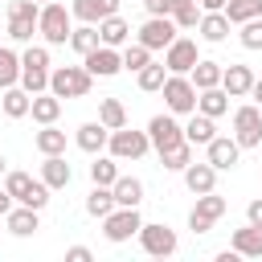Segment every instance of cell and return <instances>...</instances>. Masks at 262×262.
Here are the masks:
<instances>
[{
    "mask_svg": "<svg viewBox=\"0 0 262 262\" xmlns=\"http://www.w3.org/2000/svg\"><path fill=\"white\" fill-rule=\"evenodd\" d=\"M70 29H74V12L57 0L41 4V16H37V33L45 37V45H66L70 41Z\"/></svg>",
    "mask_w": 262,
    "mask_h": 262,
    "instance_id": "1",
    "label": "cell"
},
{
    "mask_svg": "<svg viewBox=\"0 0 262 262\" xmlns=\"http://www.w3.org/2000/svg\"><path fill=\"white\" fill-rule=\"evenodd\" d=\"M90 86H94V74L86 66H57V70H49V90L57 98H86Z\"/></svg>",
    "mask_w": 262,
    "mask_h": 262,
    "instance_id": "2",
    "label": "cell"
},
{
    "mask_svg": "<svg viewBox=\"0 0 262 262\" xmlns=\"http://www.w3.org/2000/svg\"><path fill=\"white\" fill-rule=\"evenodd\" d=\"M139 225H143L139 205H115V209L102 217V237L119 246V242H131V237L139 233Z\"/></svg>",
    "mask_w": 262,
    "mask_h": 262,
    "instance_id": "3",
    "label": "cell"
},
{
    "mask_svg": "<svg viewBox=\"0 0 262 262\" xmlns=\"http://www.w3.org/2000/svg\"><path fill=\"white\" fill-rule=\"evenodd\" d=\"M160 94H164V102H168L172 115H192L196 111V86L188 82V74H168L164 86H160Z\"/></svg>",
    "mask_w": 262,
    "mask_h": 262,
    "instance_id": "4",
    "label": "cell"
},
{
    "mask_svg": "<svg viewBox=\"0 0 262 262\" xmlns=\"http://www.w3.org/2000/svg\"><path fill=\"white\" fill-rule=\"evenodd\" d=\"M147 147H151L147 131L119 127V131H111V135H106V151H111L119 164H123V160H143V156H147Z\"/></svg>",
    "mask_w": 262,
    "mask_h": 262,
    "instance_id": "5",
    "label": "cell"
},
{
    "mask_svg": "<svg viewBox=\"0 0 262 262\" xmlns=\"http://www.w3.org/2000/svg\"><path fill=\"white\" fill-rule=\"evenodd\" d=\"M139 246H143V254H151V258H172L176 254V246H180V237H176V229H168L164 221H143L139 225Z\"/></svg>",
    "mask_w": 262,
    "mask_h": 262,
    "instance_id": "6",
    "label": "cell"
},
{
    "mask_svg": "<svg viewBox=\"0 0 262 262\" xmlns=\"http://www.w3.org/2000/svg\"><path fill=\"white\" fill-rule=\"evenodd\" d=\"M37 16H41V4L37 0H12L8 4V37L12 41H33Z\"/></svg>",
    "mask_w": 262,
    "mask_h": 262,
    "instance_id": "7",
    "label": "cell"
},
{
    "mask_svg": "<svg viewBox=\"0 0 262 262\" xmlns=\"http://www.w3.org/2000/svg\"><path fill=\"white\" fill-rule=\"evenodd\" d=\"M233 139L242 143V151L262 143V106L246 102V106H237V111H233Z\"/></svg>",
    "mask_w": 262,
    "mask_h": 262,
    "instance_id": "8",
    "label": "cell"
},
{
    "mask_svg": "<svg viewBox=\"0 0 262 262\" xmlns=\"http://www.w3.org/2000/svg\"><path fill=\"white\" fill-rule=\"evenodd\" d=\"M176 33H180V29H176V20H172V16H147V20L139 25L135 41H139V45H147V49L156 53V49H168V45L176 41Z\"/></svg>",
    "mask_w": 262,
    "mask_h": 262,
    "instance_id": "9",
    "label": "cell"
},
{
    "mask_svg": "<svg viewBox=\"0 0 262 262\" xmlns=\"http://www.w3.org/2000/svg\"><path fill=\"white\" fill-rule=\"evenodd\" d=\"M147 139H151L156 151H168V147L184 143V127L176 123L172 111H168V115H151V123H147Z\"/></svg>",
    "mask_w": 262,
    "mask_h": 262,
    "instance_id": "10",
    "label": "cell"
},
{
    "mask_svg": "<svg viewBox=\"0 0 262 262\" xmlns=\"http://www.w3.org/2000/svg\"><path fill=\"white\" fill-rule=\"evenodd\" d=\"M205 160H209L217 172H229V168H237V160H242V143H237L233 135H213V139L205 143Z\"/></svg>",
    "mask_w": 262,
    "mask_h": 262,
    "instance_id": "11",
    "label": "cell"
},
{
    "mask_svg": "<svg viewBox=\"0 0 262 262\" xmlns=\"http://www.w3.org/2000/svg\"><path fill=\"white\" fill-rule=\"evenodd\" d=\"M196 61H201V53H196V41L176 33V41L164 49V66H168V74H188Z\"/></svg>",
    "mask_w": 262,
    "mask_h": 262,
    "instance_id": "12",
    "label": "cell"
},
{
    "mask_svg": "<svg viewBox=\"0 0 262 262\" xmlns=\"http://www.w3.org/2000/svg\"><path fill=\"white\" fill-rule=\"evenodd\" d=\"M94 78H115L119 70H123V53L119 49H111V45H94L90 53H86V61H82Z\"/></svg>",
    "mask_w": 262,
    "mask_h": 262,
    "instance_id": "13",
    "label": "cell"
},
{
    "mask_svg": "<svg viewBox=\"0 0 262 262\" xmlns=\"http://www.w3.org/2000/svg\"><path fill=\"white\" fill-rule=\"evenodd\" d=\"M250 86H254V70H250V66H242V61L221 66V90H225L229 98H246Z\"/></svg>",
    "mask_w": 262,
    "mask_h": 262,
    "instance_id": "14",
    "label": "cell"
},
{
    "mask_svg": "<svg viewBox=\"0 0 262 262\" xmlns=\"http://www.w3.org/2000/svg\"><path fill=\"white\" fill-rule=\"evenodd\" d=\"M4 225H8V233H16V237H29V233H37V229H41V209L12 205V209L4 213Z\"/></svg>",
    "mask_w": 262,
    "mask_h": 262,
    "instance_id": "15",
    "label": "cell"
},
{
    "mask_svg": "<svg viewBox=\"0 0 262 262\" xmlns=\"http://www.w3.org/2000/svg\"><path fill=\"white\" fill-rule=\"evenodd\" d=\"M180 176H184V184H188V192H192V196H201V192H213V188H217V168H213L209 160H205V164H196V160H192Z\"/></svg>",
    "mask_w": 262,
    "mask_h": 262,
    "instance_id": "16",
    "label": "cell"
},
{
    "mask_svg": "<svg viewBox=\"0 0 262 262\" xmlns=\"http://www.w3.org/2000/svg\"><path fill=\"white\" fill-rule=\"evenodd\" d=\"M41 180L49 184V192H53V188H70L74 168L66 164V151H61V156H45V160H41Z\"/></svg>",
    "mask_w": 262,
    "mask_h": 262,
    "instance_id": "17",
    "label": "cell"
},
{
    "mask_svg": "<svg viewBox=\"0 0 262 262\" xmlns=\"http://www.w3.org/2000/svg\"><path fill=\"white\" fill-rule=\"evenodd\" d=\"M127 41H131V25H127L119 12L98 20V45H111V49H119V45H127Z\"/></svg>",
    "mask_w": 262,
    "mask_h": 262,
    "instance_id": "18",
    "label": "cell"
},
{
    "mask_svg": "<svg viewBox=\"0 0 262 262\" xmlns=\"http://www.w3.org/2000/svg\"><path fill=\"white\" fill-rule=\"evenodd\" d=\"M229 246L242 254V258H262V225H242V229H233V237H229Z\"/></svg>",
    "mask_w": 262,
    "mask_h": 262,
    "instance_id": "19",
    "label": "cell"
},
{
    "mask_svg": "<svg viewBox=\"0 0 262 262\" xmlns=\"http://www.w3.org/2000/svg\"><path fill=\"white\" fill-rule=\"evenodd\" d=\"M70 12H74L78 20H86V25H98L102 16H115V12H119V0H74Z\"/></svg>",
    "mask_w": 262,
    "mask_h": 262,
    "instance_id": "20",
    "label": "cell"
},
{
    "mask_svg": "<svg viewBox=\"0 0 262 262\" xmlns=\"http://www.w3.org/2000/svg\"><path fill=\"white\" fill-rule=\"evenodd\" d=\"M29 115H33V123H57L61 119V98L53 90H41V94H33Z\"/></svg>",
    "mask_w": 262,
    "mask_h": 262,
    "instance_id": "21",
    "label": "cell"
},
{
    "mask_svg": "<svg viewBox=\"0 0 262 262\" xmlns=\"http://www.w3.org/2000/svg\"><path fill=\"white\" fill-rule=\"evenodd\" d=\"M196 29H201V37L209 41V45H221L225 37H229V16L225 12H201V20H196Z\"/></svg>",
    "mask_w": 262,
    "mask_h": 262,
    "instance_id": "22",
    "label": "cell"
},
{
    "mask_svg": "<svg viewBox=\"0 0 262 262\" xmlns=\"http://www.w3.org/2000/svg\"><path fill=\"white\" fill-rule=\"evenodd\" d=\"M106 135H111V131H106V127H102V123L94 119V123H82V127H78L74 143H78V147H82L86 156H98V151L106 147Z\"/></svg>",
    "mask_w": 262,
    "mask_h": 262,
    "instance_id": "23",
    "label": "cell"
},
{
    "mask_svg": "<svg viewBox=\"0 0 262 262\" xmlns=\"http://www.w3.org/2000/svg\"><path fill=\"white\" fill-rule=\"evenodd\" d=\"M33 147H37L41 156H61V151H66V131H61L57 123H41V131L33 135Z\"/></svg>",
    "mask_w": 262,
    "mask_h": 262,
    "instance_id": "24",
    "label": "cell"
},
{
    "mask_svg": "<svg viewBox=\"0 0 262 262\" xmlns=\"http://www.w3.org/2000/svg\"><path fill=\"white\" fill-rule=\"evenodd\" d=\"M29 102H33V94L16 82V86H8L4 94H0V111L8 115V119H25L29 115Z\"/></svg>",
    "mask_w": 262,
    "mask_h": 262,
    "instance_id": "25",
    "label": "cell"
},
{
    "mask_svg": "<svg viewBox=\"0 0 262 262\" xmlns=\"http://www.w3.org/2000/svg\"><path fill=\"white\" fill-rule=\"evenodd\" d=\"M196 111L209 115V119H221L229 111V94L221 86H209V90H196Z\"/></svg>",
    "mask_w": 262,
    "mask_h": 262,
    "instance_id": "26",
    "label": "cell"
},
{
    "mask_svg": "<svg viewBox=\"0 0 262 262\" xmlns=\"http://www.w3.org/2000/svg\"><path fill=\"white\" fill-rule=\"evenodd\" d=\"M213 135H217L213 119H209V115H201V111H192V119L184 123V139H188L192 147H205V143H209Z\"/></svg>",
    "mask_w": 262,
    "mask_h": 262,
    "instance_id": "27",
    "label": "cell"
},
{
    "mask_svg": "<svg viewBox=\"0 0 262 262\" xmlns=\"http://www.w3.org/2000/svg\"><path fill=\"white\" fill-rule=\"evenodd\" d=\"M188 82L196 86V90H209V86H221V61H209V57H201L192 70H188Z\"/></svg>",
    "mask_w": 262,
    "mask_h": 262,
    "instance_id": "28",
    "label": "cell"
},
{
    "mask_svg": "<svg viewBox=\"0 0 262 262\" xmlns=\"http://www.w3.org/2000/svg\"><path fill=\"white\" fill-rule=\"evenodd\" d=\"M111 192H115V205H139L143 201V180L139 176H115Z\"/></svg>",
    "mask_w": 262,
    "mask_h": 262,
    "instance_id": "29",
    "label": "cell"
},
{
    "mask_svg": "<svg viewBox=\"0 0 262 262\" xmlns=\"http://www.w3.org/2000/svg\"><path fill=\"white\" fill-rule=\"evenodd\" d=\"M98 123H102L106 131L127 127V106H123L119 98H102V102H98Z\"/></svg>",
    "mask_w": 262,
    "mask_h": 262,
    "instance_id": "30",
    "label": "cell"
},
{
    "mask_svg": "<svg viewBox=\"0 0 262 262\" xmlns=\"http://www.w3.org/2000/svg\"><path fill=\"white\" fill-rule=\"evenodd\" d=\"M111 209H115V192H111V184H94V188H90V196H86V213L102 221Z\"/></svg>",
    "mask_w": 262,
    "mask_h": 262,
    "instance_id": "31",
    "label": "cell"
},
{
    "mask_svg": "<svg viewBox=\"0 0 262 262\" xmlns=\"http://www.w3.org/2000/svg\"><path fill=\"white\" fill-rule=\"evenodd\" d=\"M66 45H70L74 53H82V57H86V53L98 45V25H86V20H82L78 29H70V41H66Z\"/></svg>",
    "mask_w": 262,
    "mask_h": 262,
    "instance_id": "32",
    "label": "cell"
},
{
    "mask_svg": "<svg viewBox=\"0 0 262 262\" xmlns=\"http://www.w3.org/2000/svg\"><path fill=\"white\" fill-rule=\"evenodd\" d=\"M164 78H168V66H164V61H147V66L135 74V82H139L143 94H156V90L164 86Z\"/></svg>",
    "mask_w": 262,
    "mask_h": 262,
    "instance_id": "33",
    "label": "cell"
},
{
    "mask_svg": "<svg viewBox=\"0 0 262 262\" xmlns=\"http://www.w3.org/2000/svg\"><path fill=\"white\" fill-rule=\"evenodd\" d=\"M225 209H229V205H225V196H217V188H213V192H201V196H196V205H192V213L209 217L213 225L225 217Z\"/></svg>",
    "mask_w": 262,
    "mask_h": 262,
    "instance_id": "34",
    "label": "cell"
},
{
    "mask_svg": "<svg viewBox=\"0 0 262 262\" xmlns=\"http://www.w3.org/2000/svg\"><path fill=\"white\" fill-rule=\"evenodd\" d=\"M20 82V53H12L8 45H0V90Z\"/></svg>",
    "mask_w": 262,
    "mask_h": 262,
    "instance_id": "35",
    "label": "cell"
},
{
    "mask_svg": "<svg viewBox=\"0 0 262 262\" xmlns=\"http://www.w3.org/2000/svg\"><path fill=\"white\" fill-rule=\"evenodd\" d=\"M221 12L229 16V25H242V20L262 16V0H225V8H221Z\"/></svg>",
    "mask_w": 262,
    "mask_h": 262,
    "instance_id": "36",
    "label": "cell"
},
{
    "mask_svg": "<svg viewBox=\"0 0 262 262\" xmlns=\"http://www.w3.org/2000/svg\"><path fill=\"white\" fill-rule=\"evenodd\" d=\"M160 164H164L168 172H184V168L192 164V143L184 139V143H176V147H168V151H160Z\"/></svg>",
    "mask_w": 262,
    "mask_h": 262,
    "instance_id": "37",
    "label": "cell"
},
{
    "mask_svg": "<svg viewBox=\"0 0 262 262\" xmlns=\"http://www.w3.org/2000/svg\"><path fill=\"white\" fill-rule=\"evenodd\" d=\"M115 176H119V160H115V156H94L90 180H94V184H115Z\"/></svg>",
    "mask_w": 262,
    "mask_h": 262,
    "instance_id": "38",
    "label": "cell"
},
{
    "mask_svg": "<svg viewBox=\"0 0 262 262\" xmlns=\"http://www.w3.org/2000/svg\"><path fill=\"white\" fill-rule=\"evenodd\" d=\"M147 61H151V49H147V45H139V41H135V45H131V41L123 45V70L139 74V70L147 66Z\"/></svg>",
    "mask_w": 262,
    "mask_h": 262,
    "instance_id": "39",
    "label": "cell"
},
{
    "mask_svg": "<svg viewBox=\"0 0 262 262\" xmlns=\"http://www.w3.org/2000/svg\"><path fill=\"white\" fill-rule=\"evenodd\" d=\"M33 184H37V180H33L29 172H4V188H8V196H12L16 205L29 196V188H33Z\"/></svg>",
    "mask_w": 262,
    "mask_h": 262,
    "instance_id": "40",
    "label": "cell"
},
{
    "mask_svg": "<svg viewBox=\"0 0 262 262\" xmlns=\"http://www.w3.org/2000/svg\"><path fill=\"white\" fill-rule=\"evenodd\" d=\"M172 20H176L180 33H184V29H196V20H201V4H196V0H180V4L172 8Z\"/></svg>",
    "mask_w": 262,
    "mask_h": 262,
    "instance_id": "41",
    "label": "cell"
},
{
    "mask_svg": "<svg viewBox=\"0 0 262 262\" xmlns=\"http://www.w3.org/2000/svg\"><path fill=\"white\" fill-rule=\"evenodd\" d=\"M20 86L29 94H41L49 90V70H37V66H20Z\"/></svg>",
    "mask_w": 262,
    "mask_h": 262,
    "instance_id": "42",
    "label": "cell"
},
{
    "mask_svg": "<svg viewBox=\"0 0 262 262\" xmlns=\"http://www.w3.org/2000/svg\"><path fill=\"white\" fill-rule=\"evenodd\" d=\"M237 41H242V49H262V16L242 20L237 25Z\"/></svg>",
    "mask_w": 262,
    "mask_h": 262,
    "instance_id": "43",
    "label": "cell"
},
{
    "mask_svg": "<svg viewBox=\"0 0 262 262\" xmlns=\"http://www.w3.org/2000/svg\"><path fill=\"white\" fill-rule=\"evenodd\" d=\"M180 0H143V8H147V16H172V8H176Z\"/></svg>",
    "mask_w": 262,
    "mask_h": 262,
    "instance_id": "44",
    "label": "cell"
},
{
    "mask_svg": "<svg viewBox=\"0 0 262 262\" xmlns=\"http://www.w3.org/2000/svg\"><path fill=\"white\" fill-rule=\"evenodd\" d=\"M188 229H192V233H209V229H213V221H209V217H201V213H188Z\"/></svg>",
    "mask_w": 262,
    "mask_h": 262,
    "instance_id": "45",
    "label": "cell"
},
{
    "mask_svg": "<svg viewBox=\"0 0 262 262\" xmlns=\"http://www.w3.org/2000/svg\"><path fill=\"white\" fill-rule=\"evenodd\" d=\"M246 221H250V225H262V196H254V201L246 205Z\"/></svg>",
    "mask_w": 262,
    "mask_h": 262,
    "instance_id": "46",
    "label": "cell"
},
{
    "mask_svg": "<svg viewBox=\"0 0 262 262\" xmlns=\"http://www.w3.org/2000/svg\"><path fill=\"white\" fill-rule=\"evenodd\" d=\"M90 258H94V254H90L86 246H70V250H66V262H90Z\"/></svg>",
    "mask_w": 262,
    "mask_h": 262,
    "instance_id": "47",
    "label": "cell"
},
{
    "mask_svg": "<svg viewBox=\"0 0 262 262\" xmlns=\"http://www.w3.org/2000/svg\"><path fill=\"white\" fill-rule=\"evenodd\" d=\"M12 205H16V201H12V196H8V188H4V184H0V217H4V213H8V209H12Z\"/></svg>",
    "mask_w": 262,
    "mask_h": 262,
    "instance_id": "48",
    "label": "cell"
},
{
    "mask_svg": "<svg viewBox=\"0 0 262 262\" xmlns=\"http://www.w3.org/2000/svg\"><path fill=\"white\" fill-rule=\"evenodd\" d=\"M250 98H254V106H262V78H254V86H250Z\"/></svg>",
    "mask_w": 262,
    "mask_h": 262,
    "instance_id": "49",
    "label": "cell"
},
{
    "mask_svg": "<svg viewBox=\"0 0 262 262\" xmlns=\"http://www.w3.org/2000/svg\"><path fill=\"white\" fill-rule=\"evenodd\" d=\"M225 0H201V12H221Z\"/></svg>",
    "mask_w": 262,
    "mask_h": 262,
    "instance_id": "50",
    "label": "cell"
},
{
    "mask_svg": "<svg viewBox=\"0 0 262 262\" xmlns=\"http://www.w3.org/2000/svg\"><path fill=\"white\" fill-rule=\"evenodd\" d=\"M4 172H8V160H4V156H0V180H4Z\"/></svg>",
    "mask_w": 262,
    "mask_h": 262,
    "instance_id": "51",
    "label": "cell"
},
{
    "mask_svg": "<svg viewBox=\"0 0 262 262\" xmlns=\"http://www.w3.org/2000/svg\"><path fill=\"white\" fill-rule=\"evenodd\" d=\"M37 4H49V0H37Z\"/></svg>",
    "mask_w": 262,
    "mask_h": 262,
    "instance_id": "52",
    "label": "cell"
}]
</instances>
